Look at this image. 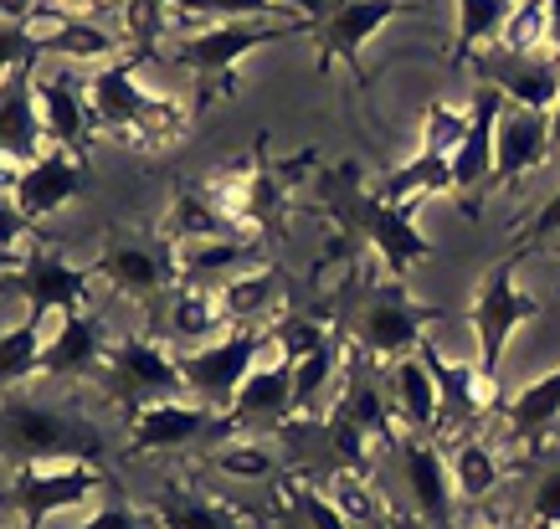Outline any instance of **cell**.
<instances>
[{"instance_id": "6da1fadb", "label": "cell", "mask_w": 560, "mask_h": 529, "mask_svg": "<svg viewBox=\"0 0 560 529\" xmlns=\"http://www.w3.org/2000/svg\"><path fill=\"white\" fill-rule=\"evenodd\" d=\"M88 87V114H93V129L108 139H119L129 150L160 154L186 139V108L165 93H154L144 78H139V62L124 57V62H108L98 72H83Z\"/></svg>"}, {"instance_id": "7a4b0ae2", "label": "cell", "mask_w": 560, "mask_h": 529, "mask_svg": "<svg viewBox=\"0 0 560 529\" xmlns=\"http://www.w3.org/2000/svg\"><path fill=\"white\" fill-rule=\"evenodd\" d=\"M304 26L299 16H253V21H196L186 26L180 36L165 42V57H171L175 68H186L190 78H226V72L237 68L242 57H253L257 47H272V42H283Z\"/></svg>"}, {"instance_id": "3957f363", "label": "cell", "mask_w": 560, "mask_h": 529, "mask_svg": "<svg viewBox=\"0 0 560 529\" xmlns=\"http://www.w3.org/2000/svg\"><path fill=\"white\" fill-rule=\"evenodd\" d=\"M268 355H272V329H226L221 340L180 355V376H186V391L201 407L221 411V407H232L242 380L253 376Z\"/></svg>"}, {"instance_id": "277c9868", "label": "cell", "mask_w": 560, "mask_h": 529, "mask_svg": "<svg viewBox=\"0 0 560 529\" xmlns=\"http://www.w3.org/2000/svg\"><path fill=\"white\" fill-rule=\"evenodd\" d=\"M535 319V298L520 289L514 278V262H499L483 273L474 293V308H468V329H474V344H478V371L499 386L504 376V355H510V340L520 334V325Z\"/></svg>"}, {"instance_id": "5b68a950", "label": "cell", "mask_w": 560, "mask_h": 529, "mask_svg": "<svg viewBox=\"0 0 560 529\" xmlns=\"http://www.w3.org/2000/svg\"><path fill=\"white\" fill-rule=\"evenodd\" d=\"M103 489V473L88 458L62 462H21L11 473V504L21 514V529H47L51 514H68Z\"/></svg>"}, {"instance_id": "8992f818", "label": "cell", "mask_w": 560, "mask_h": 529, "mask_svg": "<svg viewBox=\"0 0 560 529\" xmlns=\"http://www.w3.org/2000/svg\"><path fill=\"white\" fill-rule=\"evenodd\" d=\"M0 432H5V447L16 452L21 462H62V458H88L93 452V432L78 427L68 411L47 407V401H32V396H16L0 407Z\"/></svg>"}, {"instance_id": "52a82bcc", "label": "cell", "mask_w": 560, "mask_h": 529, "mask_svg": "<svg viewBox=\"0 0 560 529\" xmlns=\"http://www.w3.org/2000/svg\"><path fill=\"white\" fill-rule=\"evenodd\" d=\"M11 289L26 298V319L36 325H51L62 314H83L98 298V278L93 268H72L68 257L47 252V247H32L21 257V268L11 273Z\"/></svg>"}, {"instance_id": "ba28073f", "label": "cell", "mask_w": 560, "mask_h": 529, "mask_svg": "<svg viewBox=\"0 0 560 529\" xmlns=\"http://www.w3.org/2000/svg\"><path fill=\"white\" fill-rule=\"evenodd\" d=\"M103 376H108V391L119 396V401H129V407L190 396L186 376H180V355H171L160 340H144V334H129V340L114 344Z\"/></svg>"}, {"instance_id": "9c48e42d", "label": "cell", "mask_w": 560, "mask_h": 529, "mask_svg": "<svg viewBox=\"0 0 560 529\" xmlns=\"http://www.w3.org/2000/svg\"><path fill=\"white\" fill-rule=\"evenodd\" d=\"M32 36H36V51H42L47 62H62V68H78V72H98V68H108V62L135 57L129 42H124L114 26H98L93 16H68V11H57V5H47V11L32 21Z\"/></svg>"}, {"instance_id": "30bf717a", "label": "cell", "mask_w": 560, "mask_h": 529, "mask_svg": "<svg viewBox=\"0 0 560 529\" xmlns=\"http://www.w3.org/2000/svg\"><path fill=\"white\" fill-rule=\"evenodd\" d=\"M422 360L432 365L438 391H442V437H463V432H474L483 416L499 411V386L478 371V360L447 355V350L432 340L422 344Z\"/></svg>"}, {"instance_id": "8fae6325", "label": "cell", "mask_w": 560, "mask_h": 529, "mask_svg": "<svg viewBox=\"0 0 560 529\" xmlns=\"http://www.w3.org/2000/svg\"><path fill=\"white\" fill-rule=\"evenodd\" d=\"M499 447H514V458H535L550 432H560V360L514 396H499Z\"/></svg>"}, {"instance_id": "7c38bea8", "label": "cell", "mask_w": 560, "mask_h": 529, "mask_svg": "<svg viewBox=\"0 0 560 529\" xmlns=\"http://www.w3.org/2000/svg\"><path fill=\"white\" fill-rule=\"evenodd\" d=\"M36 114H42V129H47V144L57 150H88V134H93V114H88V87L78 68H62V62H36Z\"/></svg>"}, {"instance_id": "4fadbf2b", "label": "cell", "mask_w": 560, "mask_h": 529, "mask_svg": "<svg viewBox=\"0 0 560 529\" xmlns=\"http://www.w3.org/2000/svg\"><path fill=\"white\" fill-rule=\"evenodd\" d=\"M556 154V139H550V114H535L525 103H510L499 108V124H493V186H514L535 175Z\"/></svg>"}, {"instance_id": "5bb4252c", "label": "cell", "mask_w": 560, "mask_h": 529, "mask_svg": "<svg viewBox=\"0 0 560 529\" xmlns=\"http://www.w3.org/2000/svg\"><path fill=\"white\" fill-rule=\"evenodd\" d=\"M407 11V0H335L319 21V62H345V68H360V57L375 36L386 32L390 21Z\"/></svg>"}, {"instance_id": "9a60e30c", "label": "cell", "mask_w": 560, "mask_h": 529, "mask_svg": "<svg viewBox=\"0 0 560 529\" xmlns=\"http://www.w3.org/2000/svg\"><path fill=\"white\" fill-rule=\"evenodd\" d=\"M83 186H88V160L78 150H57V144H51L42 160L21 165L11 201H16L21 216L36 226V222H47V216H57L62 205L78 201V190Z\"/></svg>"}, {"instance_id": "2e32d148", "label": "cell", "mask_w": 560, "mask_h": 529, "mask_svg": "<svg viewBox=\"0 0 560 529\" xmlns=\"http://www.w3.org/2000/svg\"><path fill=\"white\" fill-rule=\"evenodd\" d=\"M427 319H432V308L411 304L407 293H381V298H371L365 304V314H360V344H365V355L371 360H386V365H396V360L417 355L427 344Z\"/></svg>"}, {"instance_id": "e0dca14e", "label": "cell", "mask_w": 560, "mask_h": 529, "mask_svg": "<svg viewBox=\"0 0 560 529\" xmlns=\"http://www.w3.org/2000/svg\"><path fill=\"white\" fill-rule=\"evenodd\" d=\"M401 479H407L411 509L432 519L438 529H453L458 519V489H453V473H447V452L438 447V437H407L401 443Z\"/></svg>"}, {"instance_id": "ac0fdd59", "label": "cell", "mask_w": 560, "mask_h": 529, "mask_svg": "<svg viewBox=\"0 0 560 529\" xmlns=\"http://www.w3.org/2000/svg\"><path fill=\"white\" fill-rule=\"evenodd\" d=\"M211 427H221V411L201 407L196 396L150 401V407H135V416H129V447L135 452H171V447L201 443Z\"/></svg>"}, {"instance_id": "d6986e66", "label": "cell", "mask_w": 560, "mask_h": 529, "mask_svg": "<svg viewBox=\"0 0 560 529\" xmlns=\"http://www.w3.org/2000/svg\"><path fill=\"white\" fill-rule=\"evenodd\" d=\"M478 83L499 87L510 103H525L535 114H550L560 103V57H510V51H478Z\"/></svg>"}, {"instance_id": "ffe728a7", "label": "cell", "mask_w": 560, "mask_h": 529, "mask_svg": "<svg viewBox=\"0 0 560 529\" xmlns=\"http://www.w3.org/2000/svg\"><path fill=\"white\" fill-rule=\"evenodd\" d=\"M114 355L108 329L93 308L83 314H62L57 329H47V355H42V380H78V376H98Z\"/></svg>"}, {"instance_id": "44dd1931", "label": "cell", "mask_w": 560, "mask_h": 529, "mask_svg": "<svg viewBox=\"0 0 560 529\" xmlns=\"http://www.w3.org/2000/svg\"><path fill=\"white\" fill-rule=\"evenodd\" d=\"M355 222L396 283H407L411 268H417L422 257H432V242L417 232V222H411V205H390V201H381V196H360Z\"/></svg>"}, {"instance_id": "7402d4cb", "label": "cell", "mask_w": 560, "mask_h": 529, "mask_svg": "<svg viewBox=\"0 0 560 529\" xmlns=\"http://www.w3.org/2000/svg\"><path fill=\"white\" fill-rule=\"evenodd\" d=\"M232 427H247V432H262V427H283L293 411V365L278 355V344H272V355L257 365L253 376L242 380V391L232 396Z\"/></svg>"}, {"instance_id": "603a6c76", "label": "cell", "mask_w": 560, "mask_h": 529, "mask_svg": "<svg viewBox=\"0 0 560 529\" xmlns=\"http://www.w3.org/2000/svg\"><path fill=\"white\" fill-rule=\"evenodd\" d=\"M499 108H504V93L489 83H474L468 134H463L458 150L447 154V171H453V190H458V196L493 186V124H499Z\"/></svg>"}, {"instance_id": "cb8c5ba5", "label": "cell", "mask_w": 560, "mask_h": 529, "mask_svg": "<svg viewBox=\"0 0 560 529\" xmlns=\"http://www.w3.org/2000/svg\"><path fill=\"white\" fill-rule=\"evenodd\" d=\"M253 237L247 232H226V237L206 242H171V273L175 283H201V289H221L232 273L253 268Z\"/></svg>"}, {"instance_id": "d4e9b609", "label": "cell", "mask_w": 560, "mask_h": 529, "mask_svg": "<svg viewBox=\"0 0 560 529\" xmlns=\"http://www.w3.org/2000/svg\"><path fill=\"white\" fill-rule=\"evenodd\" d=\"M386 391H390V407H396V422L411 437H442V391H438L432 365L422 360V350L390 365Z\"/></svg>"}, {"instance_id": "484cf974", "label": "cell", "mask_w": 560, "mask_h": 529, "mask_svg": "<svg viewBox=\"0 0 560 529\" xmlns=\"http://www.w3.org/2000/svg\"><path fill=\"white\" fill-rule=\"evenodd\" d=\"M47 150V129H42V114H36V68H26L0 83V154L32 165Z\"/></svg>"}, {"instance_id": "4316f807", "label": "cell", "mask_w": 560, "mask_h": 529, "mask_svg": "<svg viewBox=\"0 0 560 529\" xmlns=\"http://www.w3.org/2000/svg\"><path fill=\"white\" fill-rule=\"evenodd\" d=\"M226 308H221L217 289H201V283H175L165 293V340L180 344V355L201 350V344L221 340L226 334Z\"/></svg>"}, {"instance_id": "83f0119b", "label": "cell", "mask_w": 560, "mask_h": 529, "mask_svg": "<svg viewBox=\"0 0 560 529\" xmlns=\"http://www.w3.org/2000/svg\"><path fill=\"white\" fill-rule=\"evenodd\" d=\"M93 278H103V289H114L119 298H135V304H150L165 293L171 283V252H154V247H114V252H103L93 262Z\"/></svg>"}, {"instance_id": "f1b7e54d", "label": "cell", "mask_w": 560, "mask_h": 529, "mask_svg": "<svg viewBox=\"0 0 560 529\" xmlns=\"http://www.w3.org/2000/svg\"><path fill=\"white\" fill-rule=\"evenodd\" d=\"M447 473H453V489L468 509L489 504L499 494V483L510 473V458L499 452V443L478 437V432H463V437H447Z\"/></svg>"}, {"instance_id": "f546056e", "label": "cell", "mask_w": 560, "mask_h": 529, "mask_svg": "<svg viewBox=\"0 0 560 529\" xmlns=\"http://www.w3.org/2000/svg\"><path fill=\"white\" fill-rule=\"evenodd\" d=\"M221 308H226V325L232 329H272L278 325V308H283V278L253 262V268H242L232 273L226 283L217 289Z\"/></svg>"}, {"instance_id": "4dcf8cb0", "label": "cell", "mask_w": 560, "mask_h": 529, "mask_svg": "<svg viewBox=\"0 0 560 529\" xmlns=\"http://www.w3.org/2000/svg\"><path fill=\"white\" fill-rule=\"evenodd\" d=\"M345 391V340H324L319 350H308L304 360H293V411L308 416L319 411L329 396Z\"/></svg>"}, {"instance_id": "1f68e13d", "label": "cell", "mask_w": 560, "mask_h": 529, "mask_svg": "<svg viewBox=\"0 0 560 529\" xmlns=\"http://www.w3.org/2000/svg\"><path fill=\"white\" fill-rule=\"evenodd\" d=\"M453 190V171H447V154H432V150H417L407 165L381 180V201L390 205H417L427 196H447Z\"/></svg>"}, {"instance_id": "d6a6232c", "label": "cell", "mask_w": 560, "mask_h": 529, "mask_svg": "<svg viewBox=\"0 0 560 529\" xmlns=\"http://www.w3.org/2000/svg\"><path fill=\"white\" fill-rule=\"evenodd\" d=\"M47 329L36 319L0 329V391H21L26 380L42 376V355H47Z\"/></svg>"}, {"instance_id": "836d02e7", "label": "cell", "mask_w": 560, "mask_h": 529, "mask_svg": "<svg viewBox=\"0 0 560 529\" xmlns=\"http://www.w3.org/2000/svg\"><path fill=\"white\" fill-rule=\"evenodd\" d=\"M150 519H154V529H247L226 504L196 498V494H165L150 509Z\"/></svg>"}, {"instance_id": "e575fe53", "label": "cell", "mask_w": 560, "mask_h": 529, "mask_svg": "<svg viewBox=\"0 0 560 529\" xmlns=\"http://www.w3.org/2000/svg\"><path fill=\"white\" fill-rule=\"evenodd\" d=\"M493 47L510 57H556L550 51V0H520Z\"/></svg>"}, {"instance_id": "d590c367", "label": "cell", "mask_w": 560, "mask_h": 529, "mask_svg": "<svg viewBox=\"0 0 560 529\" xmlns=\"http://www.w3.org/2000/svg\"><path fill=\"white\" fill-rule=\"evenodd\" d=\"M453 5H458V57H478L499 42L520 0H453Z\"/></svg>"}, {"instance_id": "8d00e7d4", "label": "cell", "mask_w": 560, "mask_h": 529, "mask_svg": "<svg viewBox=\"0 0 560 529\" xmlns=\"http://www.w3.org/2000/svg\"><path fill=\"white\" fill-rule=\"evenodd\" d=\"M345 422H355L365 437L375 443H390V422H396V407H390V391H381L375 380H350L340 391V407H335Z\"/></svg>"}, {"instance_id": "74e56055", "label": "cell", "mask_w": 560, "mask_h": 529, "mask_svg": "<svg viewBox=\"0 0 560 529\" xmlns=\"http://www.w3.org/2000/svg\"><path fill=\"white\" fill-rule=\"evenodd\" d=\"M232 222L217 211V201L206 190H190V196H175L171 205V237L165 242H206V237H226Z\"/></svg>"}, {"instance_id": "f35d334b", "label": "cell", "mask_w": 560, "mask_h": 529, "mask_svg": "<svg viewBox=\"0 0 560 529\" xmlns=\"http://www.w3.org/2000/svg\"><path fill=\"white\" fill-rule=\"evenodd\" d=\"M217 473L237 483H262L278 479V452L262 437H242V443H221L217 447Z\"/></svg>"}, {"instance_id": "ab89813d", "label": "cell", "mask_w": 560, "mask_h": 529, "mask_svg": "<svg viewBox=\"0 0 560 529\" xmlns=\"http://www.w3.org/2000/svg\"><path fill=\"white\" fill-rule=\"evenodd\" d=\"M324 494H329V504H335V509H340L355 529H371L375 519H381V494L371 489V479H365V473L335 468V479L324 483Z\"/></svg>"}, {"instance_id": "60d3db41", "label": "cell", "mask_w": 560, "mask_h": 529, "mask_svg": "<svg viewBox=\"0 0 560 529\" xmlns=\"http://www.w3.org/2000/svg\"><path fill=\"white\" fill-rule=\"evenodd\" d=\"M175 11L190 21H253L289 16V0H175Z\"/></svg>"}, {"instance_id": "b9f144b4", "label": "cell", "mask_w": 560, "mask_h": 529, "mask_svg": "<svg viewBox=\"0 0 560 529\" xmlns=\"http://www.w3.org/2000/svg\"><path fill=\"white\" fill-rule=\"evenodd\" d=\"M468 134V103H427L422 114V150L453 154Z\"/></svg>"}, {"instance_id": "7bdbcfd3", "label": "cell", "mask_w": 560, "mask_h": 529, "mask_svg": "<svg viewBox=\"0 0 560 529\" xmlns=\"http://www.w3.org/2000/svg\"><path fill=\"white\" fill-rule=\"evenodd\" d=\"M42 51H36V36L32 26H16V21H0V83L16 78V72L36 68Z\"/></svg>"}, {"instance_id": "ee69618b", "label": "cell", "mask_w": 560, "mask_h": 529, "mask_svg": "<svg viewBox=\"0 0 560 529\" xmlns=\"http://www.w3.org/2000/svg\"><path fill=\"white\" fill-rule=\"evenodd\" d=\"M529 525H550L560 529V462L545 468L535 489H529Z\"/></svg>"}, {"instance_id": "f6af8a7d", "label": "cell", "mask_w": 560, "mask_h": 529, "mask_svg": "<svg viewBox=\"0 0 560 529\" xmlns=\"http://www.w3.org/2000/svg\"><path fill=\"white\" fill-rule=\"evenodd\" d=\"M293 504H299V514H304L308 529H355L335 504H329L324 489H304V494H293Z\"/></svg>"}, {"instance_id": "bcb514c9", "label": "cell", "mask_w": 560, "mask_h": 529, "mask_svg": "<svg viewBox=\"0 0 560 529\" xmlns=\"http://www.w3.org/2000/svg\"><path fill=\"white\" fill-rule=\"evenodd\" d=\"M0 247H5V252H16V257H26L36 247L32 222L21 216V205L11 201V196H0Z\"/></svg>"}, {"instance_id": "7dc6e473", "label": "cell", "mask_w": 560, "mask_h": 529, "mask_svg": "<svg viewBox=\"0 0 560 529\" xmlns=\"http://www.w3.org/2000/svg\"><path fill=\"white\" fill-rule=\"evenodd\" d=\"M78 529H154L150 514H135L129 504H103V509H93Z\"/></svg>"}, {"instance_id": "c3c4849f", "label": "cell", "mask_w": 560, "mask_h": 529, "mask_svg": "<svg viewBox=\"0 0 560 529\" xmlns=\"http://www.w3.org/2000/svg\"><path fill=\"white\" fill-rule=\"evenodd\" d=\"M550 237H560V190L535 211V222H529V242H550Z\"/></svg>"}, {"instance_id": "681fc988", "label": "cell", "mask_w": 560, "mask_h": 529, "mask_svg": "<svg viewBox=\"0 0 560 529\" xmlns=\"http://www.w3.org/2000/svg\"><path fill=\"white\" fill-rule=\"evenodd\" d=\"M42 11H47V0H0V21H16V26H32Z\"/></svg>"}, {"instance_id": "f907efd6", "label": "cell", "mask_w": 560, "mask_h": 529, "mask_svg": "<svg viewBox=\"0 0 560 529\" xmlns=\"http://www.w3.org/2000/svg\"><path fill=\"white\" fill-rule=\"evenodd\" d=\"M16 175H21V160L0 154V196H11V190H16Z\"/></svg>"}, {"instance_id": "816d5d0a", "label": "cell", "mask_w": 560, "mask_h": 529, "mask_svg": "<svg viewBox=\"0 0 560 529\" xmlns=\"http://www.w3.org/2000/svg\"><path fill=\"white\" fill-rule=\"evenodd\" d=\"M550 51L560 57V0H550Z\"/></svg>"}, {"instance_id": "f5cc1de1", "label": "cell", "mask_w": 560, "mask_h": 529, "mask_svg": "<svg viewBox=\"0 0 560 529\" xmlns=\"http://www.w3.org/2000/svg\"><path fill=\"white\" fill-rule=\"evenodd\" d=\"M550 139H556V150H560V103L550 108Z\"/></svg>"}, {"instance_id": "db71d44e", "label": "cell", "mask_w": 560, "mask_h": 529, "mask_svg": "<svg viewBox=\"0 0 560 529\" xmlns=\"http://www.w3.org/2000/svg\"><path fill=\"white\" fill-rule=\"evenodd\" d=\"M478 529H525L520 519H489V525H478Z\"/></svg>"}, {"instance_id": "11a10c76", "label": "cell", "mask_w": 560, "mask_h": 529, "mask_svg": "<svg viewBox=\"0 0 560 529\" xmlns=\"http://www.w3.org/2000/svg\"><path fill=\"white\" fill-rule=\"evenodd\" d=\"M529 529H550V525H529Z\"/></svg>"}, {"instance_id": "9f6ffc18", "label": "cell", "mask_w": 560, "mask_h": 529, "mask_svg": "<svg viewBox=\"0 0 560 529\" xmlns=\"http://www.w3.org/2000/svg\"><path fill=\"white\" fill-rule=\"evenodd\" d=\"M16 529H21V525H16Z\"/></svg>"}]
</instances>
